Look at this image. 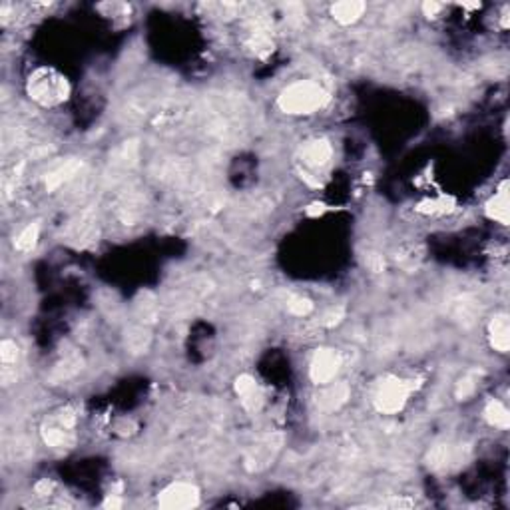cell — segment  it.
I'll list each match as a JSON object with an SVG mask.
<instances>
[{"mask_svg":"<svg viewBox=\"0 0 510 510\" xmlns=\"http://www.w3.org/2000/svg\"><path fill=\"white\" fill-rule=\"evenodd\" d=\"M329 102V92L317 82H295L287 86L277 98V106L285 114L303 116V114H313L321 110Z\"/></svg>","mask_w":510,"mask_h":510,"instance_id":"6da1fadb","label":"cell"},{"mask_svg":"<svg viewBox=\"0 0 510 510\" xmlns=\"http://www.w3.org/2000/svg\"><path fill=\"white\" fill-rule=\"evenodd\" d=\"M26 90L36 104L44 108H54L68 100L70 84L66 76H62L54 68H38L28 78Z\"/></svg>","mask_w":510,"mask_h":510,"instance_id":"7a4b0ae2","label":"cell"},{"mask_svg":"<svg viewBox=\"0 0 510 510\" xmlns=\"http://www.w3.org/2000/svg\"><path fill=\"white\" fill-rule=\"evenodd\" d=\"M413 391L411 381L399 377H385L379 383L377 391H375V407L379 413L385 415H395L399 411L405 409L409 395Z\"/></svg>","mask_w":510,"mask_h":510,"instance_id":"3957f363","label":"cell"},{"mask_svg":"<svg viewBox=\"0 0 510 510\" xmlns=\"http://www.w3.org/2000/svg\"><path fill=\"white\" fill-rule=\"evenodd\" d=\"M160 509L166 510H188L200 504V491L189 482H173L166 487L158 496Z\"/></svg>","mask_w":510,"mask_h":510,"instance_id":"277c9868","label":"cell"},{"mask_svg":"<svg viewBox=\"0 0 510 510\" xmlns=\"http://www.w3.org/2000/svg\"><path fill=\"white\" fill-rule=\"evenodd\" d=\"M341 357L333 349H317L311 365H309V377L315 385H327L339 373Z\"/></svg>","mask_w":510,"mask_h":510,"instance_id":"5b68a950","label":"cell"},{"mask_svg":"<svg viewBox=\"0 0 510 510\" xmlns=\"http://www.w3.org/2000/svg\"><path fill=\"white\" fill-rule=\"evenodd\" d=\"M235 393L242 399V405L247 411L255 413L262 409L264 405V393L259 389V385L255 383V379L251 375H240L235 379Z\"/></svg>","mask_w":510,"mask_h":510,"instance_id":"8992f818","label":"cell"},{"mask_svg":"<svg viewBox=\"0 0 510 510\" xmlns=\"http://www.w3.org/2000/svg\"><path fill=\"white\" fill-rule=\"evenodd\" d=\"M331 153L333 150L327 140H313V142H307L301 150V162L311 170H319L331 160Z\"/></svg>","mask_w":510,"mask_h":510,"instance_id":"52a82bcc","label":"cell"},{"mask_svg":"<svg viewBox=\"0 0 510 510\" xmlns=\"http://www.w3.org/2000/svg\"><path fill=\"white\" fill-rule=\"evenodd\" d=\"M487 215L502 224V226H509V215H510V202H509V182H502L500 188L496 189V193L492 195L487 204Z\"/></svg>","mask_w":510,"mask_h":510,"instance_id":"ba28073f","label":"cell"},{"mask_svg":"<svg viewBox=\"0 0 510 510\" xmlns=\"http://www.w3.org/2000/svg\"><path fill=\"white\" fill-rule=\"evenodd\" d=\"M489 337H491V345L494 351L498 353H509L510 349V321L507 313H498L492 317L491 325H489Z\"/></svg>","mask_w":510,"mask_h":510,"instance_id":"9c48e42d","label":"cell"},{"mask_svg":"<svg viewBox=\"0 0 510 510\" xmlns=\"http://www.w3.org/2000/svg\"><path fill=\"white\" fill-rule=\"evenodd\" d=\"M463 463V449L453 445H438L429 453V465L436 471L451 469L454 465Z\"/></svg>","mask_w":510,"mask_h":510,"instance_id":"30bf717a","label":"cell"},{"mask_svg":"<svg viewBox=\"0 0 510 510\" xmlns=\"http://www.w3.org/2000/svg\"><path fill=\"white\" fill-rule=\"evenodd\" d=\"M80 170H82V162L80 160H68V162H64L62 166L54 168V170L46 176V189L48 191H56L64 184L72 182L76 176H80Z\"/></svg>","mask_w":510,"mask_h":510,"instance_id":"8fae6325","label":"cell"},{"mask_svg":"<svg viewBox=\"0 0 510 510\" xmlns=\"http://www.w3.org/2000/svg\"><path fill=\"white\" fill-rule=\"evenodd\" d=\"M365 12V2L359 0H341L331 6V14L339 24H353Z\"/></svg>","mask_w":510,"mask_h":510,"instance_id":"7c38bea8","label":"cell"},{"mask_svg":"<svg viewBox=\"0 0 510 510\" xmlns=\"http://www.w3.org/2000/svg\"><path fill=\"white\" fill-rule=\"evenodd\" d=\"M42 438L48 447L52 449H64V447H70L74 436H72V429L64 427L60 421L54 427H44L42 429Z\"/></svg>","mask_w":510,"mask_h":510,"instance_id":"4fadbf2b","label":"cell"},{"mask_svg":"<svg viewBox=\"0 0 510 510\" xmlns=\"http://www.w3.org/2000/svg\"><path fill=\"white\" fill-rule=\"evenodd\" d=\"M485 416H487V421L491 423L492 427H496V429H509L510 413L500 401H496V399L489 401L487 407H485Z\"/></svg>","mask_w":510,"mask_h":510,"instance_id":"5bb4252c","label":"cell"},{"mask_svg":"<svg viewBox=\"0 0 510 510\" xmlns=\"http://www.w3.org/2000/svg\"><path fill=\"white\" fill-rule=\"evenodd\" d=\"M347 399H349V387L345 383H339L335 387H329L323 393L321 397H319V405H321L323 409L333 411V409H339L343 403H347Z\"/></svg>","mask_w":510,"mask_h":510,"instance_id":"9a60e30c","label":"cell"},{"mask_svg":"<svg viewBox=\"0 0 510 510\" xmlns=\"http://www.w3.org/2000/svg\"><path fill=\"white\" fill-rule=\"evenodd\" d=\"M126 343L134 353H144L150 345V333L146 327H132L126 333Z\"/></svg>","mask_w":510,"mask_h":510,"instance_id":"2e32d148","label":"cell"},{"mask_svg":"<svg viewBox=\"0 0 510 510\" xmlns=\"http://www.w3.org/2000/svg\"><path fill=\"white\" fill-rule=\"evenodd\" d=\"M38 235H40L38 224H30V226H26L20 231V235L14 240V247L19 251H30V249H34V246H36Z\"/></svg>","mask_w":510,"mask_h":510,"instance_id":"e0dca14e","label":"cell"},{"mask_svg":"<svg viewBox=\"0 0 510 510\" xmlns=\"http://www.w3.org/2000/svg\"><path fill=\"white\" fill-rule=\"evenodd\" d=\"M423 259V246L418 244H407L397 251V262L403 267H415Z\"/></svg>","mask_w":510,"mask_h":510,"instance_id":"ac0fdd59","label":"cell"},{"mask_svg":"<svg viewBox=\"0 0 510 510\" xmlns=\"http://www.w3.org/2000/svg\"><path fill=\"white\" fill-rule=\"evenodd\" d=\"M454 208L453 198H438V200H429V202H423L418 204V211L421 213H447Z\"/></svg>","mask_w":510,"mask_h":510,"instance_id":"d6986e66","label":"cell"},{"mask_svg":"<svg viewBox=\"0 0 510 510\" xmlns=\"http://www.w3.org/2000/svg\"><path fill=\"white\" fill-rule=\"evenodd\" d=\"M82 369V361L78 359L76 355H72L70 359H66L62 365H58L56 371H54V379L56 381H64V379H70L76 375L78 371Z\"/></svg>","mask_w":510,"mask_h":510,"instance_id":"ffe728a7","label":"cell"},{"mask_svg":"<svg viewBox=\"0 0 510 510\" xmlns=\"http://www.w3.org/2000/svg\"><path fill=\"white\" fill-rule=\"evenodd\" d=\"M19 359V347H17V343L10 339H4L0 343V361H2V365H4V369L8 367V365H14Z\"/></svg>","mask_w":510,"mask_h":510,"instance_id":"44dd1931","label":"cell"},{"mask_svg":"<svg viewBox=\"0 0 510 510\" xmlns=\"http://www.w3.org/2000/svg\"><path fill=\"white\" fill-rule=\"evenodd\" d=\"M287 309H289V313H293V315H297V317H307L311 311H313V303L309 301L307 297H291L289 301H287Z\"/></svg>","mask_w":510,"mask_h":510,"instance_id":"7402d4cb","label":"cell"},{"mask_svg":"<svg viewBox=\"0 0 510 510\" xmlns=\"http://www.w3.org/2000/svg\"><path fill=\"white\" fill-rule=\"evenodd\" d=\"M474 389H476V379H474V375H467V377L460 379L458 385H456V397L465 401V399L473 395Z\"/></svg>","mask_w":510,"mask_h":510,"instance_id":"603a6c76","label":"cell"},{"mask_svg":"<svg viewBox=\"0 0 510 510\" xmlns=\"http://www.w3.org/2000/svg\"><path fill=\"white\" fill-rule=\"evenodd\" d=\"M341 319H343V309H337V311H331V313H327V315H325V321H323V325L333 327V325H337Z\"/></svg>","mask_w":510,"mask_h":510,"instance_id":"cb8c5ba5","label":"cell"},{"mask_svg":"<svg viewBox=\"0 0 510 510\" xmlns=\"http://www.w3.org/2000/svg\"><path fill=\"white\" fill-rule=\"evenodd\" d=\"M440 8H443V4H438V2H425V4H423V10H425V14H427L429 19H431V17H436Z\"/></svg>","mask_w":510,"mask_h":510,"instance_id":"d4e9b609","label":"cell"},{"mask_svg":"<svg viewBox=\"0 0 510 510\" xmlns=\"http://www.w3.org/2000/svg\"><path fill=\"white\" fill-rule=\"evenodd\" d=\"M122 507V500L120 498H116V496H108L106 500H104V509H120Z\"/></svg>","mask_w":510,"mask_h":510,"instance_id":"484cf974","label":"cell"}]
</instances>
